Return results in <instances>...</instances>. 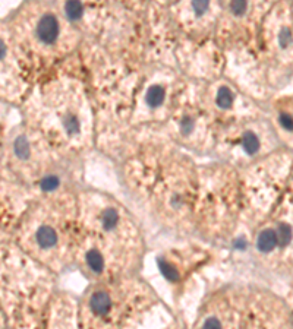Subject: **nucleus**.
I'll list each match as a JSON object with an SVG mask.
<instances>
[{
	"mask_svg": "<svg viewBox=\"0 0 293 329\" xmlns=\"http://www.w3.org/2000/svg\"><path fill=\"white\" fill-rule=\"evenodd\" d=\"M233 99H234V95L232 94V91L229 90L228 87H222V88L217 91L216 104H217L219 108H222V110L230 108V107L233 105Z\"/></svg>",
	"mask_w": 293,
	"mask_h": 329,
	"instance_id": "11",
	"label": "nucleus"
},
{
	"mask_svg": "<svg viewBox=\"0 0 293 329\" xmlns=\"http://www.w3.org/2000/svg\"><path fill=\"white\" fill-rule=\"evenodd\" d=\"M6 53H7L6 44H4V41H3V40L0 38V60H3V59H4Z\"/></svg>",
	"mask_w": 293,
	"mask_h": 329,
	"instance_id": "21",
	"label": "nucleus"
},
{
	"mask_svg": "<svg viewBox=\"0 0 293 329\" xmlns=\"http://www.w3.org/2000/svg\"><path fill=\"white\" fill-rule=\"evenodd\" d=\"M192 9L196 12V15H202L205 13V10L208 9V3H204V1H195L192 3Z\"/></svg>",
	"mask_w": 293,
	"mask_h": 329,
	"instance_id": "20",
	"label": "nucleus"
},
{
	"mask_svg": "<svg viewBox=\"0 0 293 329\" xmlns=\"http://www.w3.org/2000/svg\"><path fill=\"white\" fill-rule=\"evenodd\" d=\"M63 10H65L66 18L69 21H79L82 16H84V4L79 3V1H69L63 6Z\"/></svg>",
	"mask_w": 293,
	"mask_h": 329,
	"instance_id": "9",
	"label": "nucleus"
},
{
	"mask_svg": "<svg viewBox=\"0 0 293 329\" xmlns=\"http://www.w3.org/2000/svg\"><path fill=\"white\" fill-rule=\"evenodd\" d=\"M85 261H87L88 268H90L93 272L100 274V272H103V271H104L106 262H104V258H103L101 252L97 250V249H90V250L87 252Z\"/></svg>",
	"mask_w": 293,
	"mask_h": 329,
	"instance_id": "6",
	"label": "nucleus"
},
{
	"mask_svg": "<svg viewBox=\"0 0 293 329\" xmlns=\"http://www.w3.org/2000/svg\"><path fill=\"white\" fill-rule=\"evenodd\" d=\"M292 43V33L289 28H283L280 34H279V44L282 47H288Z\"/></svg>",
	"mask_w": 293,
	"mask_h": 329,
	"instance_id": "16",
	"label": "nucleus"
},
{
	"mask_svg": "<svg viewBox=\"0 0 293 329\" xmlns=\"http://www.w3.org/2000/svg\"><path fill=\"white\" fill-rule=\"evenodd\" d=\"M248 9V3L245 1H234L230 4V10L234 13V15H243Z\"/></svg>",
	"mask_w": 293,
	"mask_h": 329,
	"instance_id": "17",
	"label": "nucleus"
},
{
	"mask_svg": "<svg viewBox=\"0 0 293 329\" xmlns=\"http://www.w3.org/2000/svg\"><path fill=\"white\" fill-rule=\"evenodd\" d=\"M35 240H37V244L43 249H50V247H55L58 244V240H59V235L56 230L50 226H41L37 234H35Z\"/></svg>",
	"mask_w": 293,
	"mask_h": 329,
	"instance_id": "2",
	"label": "nucleus"
},
{
	"mask_svg": "<svg viewBox=\"0 0 293 329\" xmlns=\"http://www.w3.org/2000/svg\"><path fill=\"white\" fill-rule=\"evenodd\" d=\"M90 307L97 316H106L112 309V298L106 291H97L90 300Z\"/></svg>",
	"mask_w": 293,
	"mask_h": 329,
	"instance_id": "3",
	"label": "nucleus"
},
{
	"mask_svg": "<svg viewBox=\"0 0 293 329\" xmlns=\"http://www.w3.org/2000/svg\"><path fill=\"white\" fill-rule=\"evenodd\" d=\"M60 21L53 13H44L40 16L35 25V37L37 40L47 47L55 46L60 38Z\"/></svg>",
	"mask_w": 293,
	"mask_h": 329,
	"instance_id": "1",
	"label": "nucleus"
},
{
	"mask_svg": "<svg viewBox=\"0 0 293 329\" xmlns=\"http://www.w3.org/2000/svg\"><path fill=\"white\" fill-rule=\"evenodd\" d=\"M157 265H159L162 274H163L164 278H166L167 281H170V282H176V281H179L180 274H179V271H177L172 263L167 262V261L163 259V258H160V259L157 261Z\"/></svg>",
	"mask_w": 293,
	"mask_h": 329,
	"instance_id": "10",
	"label": "nucleus"
},
{
	"mask_svg": "<svg viewBox=\"0 0 293 329\" xmlns=\"http://www.w3.org/2000/svg\"><path fill=\"white\" fill-rule=\"evenodd\" d=\"M276 237H277V246L280 247H285L291 243L292 240V229L291 226L285 224V223H280L276 229Z\"/></svg>",
	"mask_w": 293,
	"mask_h": 329,
	"instance_id": "12",
	"label": "nucleus"
},
{
	"mask_svg": "<svg viewBox=\"0 0 293 329\" xmlns=\"http://www.w3.org/2000/svg\"><path fill=\"white\" fill-rule=\"evenodd\" d=\"M202 329H222V324H220V321L217 318H208L204 322Z\"/></svg>",
	"mask_w": 293,
	"mask_h": 329,
	"instance_id": "18",
	"label": "nucleus"
},
{
	"mask_svg": "<svg viewBox=\"0 0 293 329\" xmlns=\"http://www.w3.org/2000/svg\"><path fill=\"white\" fill-rule=\"evenodd\" d=\"M59 186H60V179H59L58 176H53V174L43 177L41 182H40V188H41L44 192H53V190H56Z\"/></svg>",
	"mask_w": 293,
	"mask_h": 329,
	"instance_id": "14",
	"label": "nucleus"
},
{
	"mask_svg": "<svg viewBox=\"0 0 293 329\" xmlns=\"http://www.w3.org/2000/svg\"><path fill=\"white\" fill-rule=\"evenodd\" d=\"M166 99V90L163 85H151L145 94V104L150 108H159Z\"/></svg>",
	"mask_w": 293,
	"mask_h": 329,
	"instance_id": "4",
	"label": "nucleus"
},
{
	"mask_svg": "<svg viewBox=\"0 0 293 329\" xmlns=\"http://www.w3.org/2000/svg\"><path fill=\"white\" fill-rule=\"evenodd\" d=\"M194 129V122L191 117H183L182 122H180V131H183L185 133H189V132Z\"/></svg>",
	"mask_w": 293,
	"mask_h": 329,
	"instance_id": "19",
	"label": "nucleus"
},
{
	"mask_svg": "<svg viewBox=\"0 0 293 329\" xmlns=\"http://www.w3.org/2000/svg\"><path fill=\"white\" fill-rule=\"evenodd\" d=\"M279 122H280V125H282L283 129L293 132V117L291 114H288V113H282V114L279 116Z\"/></svg>",
	"mask_w": 293,
	"mask_h": 329,
	"instance_id": "15",
	"label": "nucleus"
},
{
	"mask_svg": "<svg viewBox=\"0 0 293 329\" xmlns=\"http://www.w3.org/2000/svg\"><path fill=\"white\" fill-rule=\"evenodd\" d=\"M119 212L113 208H107L101 212V227L104 230H115L119 224Z\"/></svg>",
	"mask_w": 293,
	"mask_h": 329,
	"instance_id": "8",
	"label": "nucleus"
},
{
	"mask_svg": "<svg viewBox=\"0 0 293 329\" xmlns=\"http://www.w3.org/2000/svg\"><path fill=\"white\" fill-rule=\"evenodd\" d=\"M13 151H15V154L18 155V158H22V160L28 158V157H30V151H31L28 139H27L25 136H19V138L13 142Z\"/></svg>",
	"mask_w": 293,
	"mask_h": 329,
	"instance_id": "13",
	"label": "nucleus"
},
{
	"mask_svg": "<svg viewBox=\"0 0 293 329\" xmlns=\"http://www.w3.org/2000/svg\"><path fill=\"white\" fill-rule=\"evenodd\" d=\"M242 148L246 154L254 155L260 151V139L254 132L248 131L242 136Z\"/></svg>",
	"mask_w": 293,
	"mask_h": 329,
	"instance_id": "7",
	"label": "nucleus"
},
{
	"mask_svg": "<svg viewBox=\"0 0 293 329\" xmlns=\"http://www.w3.org/2000/svg\"><path fill=\"white\" fill-rule=\"evenodd\" d=\"M277 246V237H276V231L271 229L261 231L258 238H257V247L260 252L268 253L271 252L274 247Z\"/></svg>",
	"mask_w": 293,
	"mask_h": 329,
	"instance_id": "5",
	"label": "nucleus"
}]
</instances>
